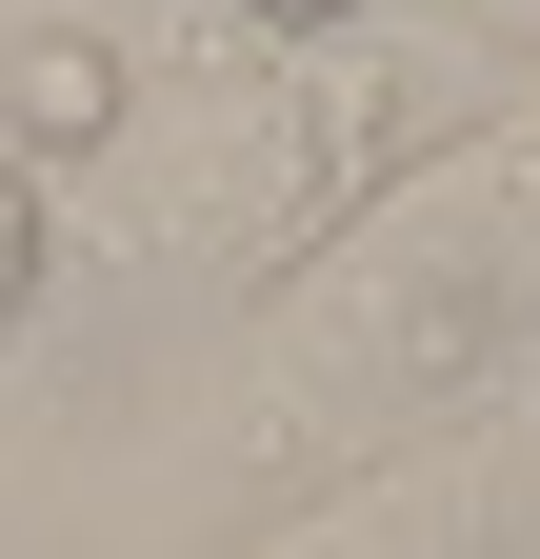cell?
<instances>
[{
    "mask_svg": "<svg viewBox=\"0 0 540 559\" xmlns=\"http://www.w3.org/2000/svg\"><path fill=\"white\" fill-rule=\"evenodd\" d=\"M361 21H380V0H240V40H281V60L301 40H361Z\"/></svg>",
    "mask_w": 540,
    "mask_h": 559,
    "instance_id": "cell-4",
    "label": "cell"
},
{
    "mask_svg": "<svg viewBox=\"0 0 540 559\" xmlns=\"http://www.w3.org/2000/svg\"><path fill=\"white\" fill-rule=\"evenodd\" d=\"M520 520H540V440L520 419H460V440H400L361 479H320L240 559H520Z\"/></svg>",
    "mask_w": 540,
    "mask_h": 559,
    "instance_id": "cell-2",
    "label": "cell"
},
{
    "mask_svg": "<svg viewBox=\"0 0 540 559\" xmlns=\"http://www.w3.org/2000/svg\"><path fill=\"white\" fill-rule=\"evenodd\" d=\"M40 280H60V180H21V160H0V320H21Z\"/></svg>",
    "mask_w": 540,
    "mask_h": 559,
    "instance_id": "cell-3",
    "label": "cell"
},
{
    "mask_svg": "<svg viewBox=\"0 0 540 559\" xmlns=\"http://www.w3.org/2000/svg\"><path fill=\"white\" fill-rule=\"evenodd\" d=\"M240 460L260 479H361L400 440H460L540 380V100L400 160L341 240H320L281 300H260V360H240Z\"/></svg>",
    "mask_w": 540,
    "mask_h": 559,
    "instance_id": "cell-1",
    "label": "cell"
},
{
    "mask_svg": "<svg viewBox=\"0 0 540 559\" xmlns=\"http://www.w3.org/2000/svg\"><path fill=\"white\" fill-rule=\"evenodd\" d=\"M441 40H460V60H501V40L540 60V0H441Z\"/></svg>",
    "mask_w": 540,
    "mask_h": 559,
    "instance_id": "cell-5",
    "label": "cell"
}]
</instances>
